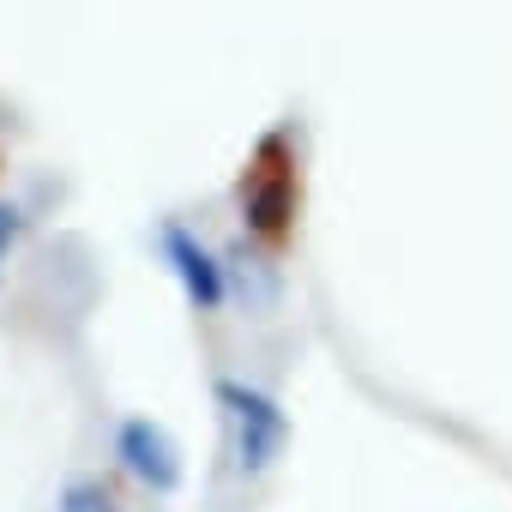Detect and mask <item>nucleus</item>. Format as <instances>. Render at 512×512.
Returning a JSON list of instances; mask_svg holds the SVG:
<instances>
[{
	"mask_svg": "<svg viewBox=\"0 0 512 512\" xmlns=\"http://www.w3.org/2000/svg\"><path fill=\"white\" fill-rule=\"evenodd\" d=\"M235 211H241V229L253 241H266V247H284L296 235V217H302V151H296L290 127L260 133V145L247 151L241 181H235Z\"/></svg>",
	"mask_w": 512,
	"mask_h": 512,
	"instance_id": "1",
	"label": "nucleus"
},
{
	"mask_svg": "<svg viewBox=\"0 0 512 512\" xmlns=\"http://www.w3.org/2000/svg\"><path fill=\"white\" fill-rule=\"evenodd\" d=\"M217 410H223V428H229V458L241 476H266L284 446H290V416L272 392L247 386V380H217Z\"/></svg>",
	"mask_w": 512,
	"mask_h": 512,
	"instance_id": "2",
	"label": "nucleus"
},
{
	"mask_svg": "<svg viewBox=\"0 0 512 512\" xmlns=\"http://www.w3.org/2000/svg\"><path fill=\"white\" fill-rule=\"evenodd\" d=\"M115 464L145 488V494H175L181 476H187V458H181V440L151 422V416H121L115 428Z\"/></svg>",
	"mask_w": 512,
	"mask_h": 512,
	"instance_id": "3",
	"label": "nucleus"
},
{
	"mask_svg": "<svg viewBox=\"0 0 512 512\" xmlns=\"http://www.w3.org/2000/svg\"><path fill=\"white\" fill-rule=\"evenodd\" d=\"M157 247H163V266L175 272V284H181V296H187L193 314H217V308L229 302V272H223V260H217V253H211L181 217H169V223L157 229Z\"/></svg>",
	"mask_w": 512,
	"mask_h": 512,
	"instance_id": "4",
	"label": "nucleus"
},
{
	"mask_svg": "<svg viewBox=\"0 0 512 512\" xmlns=\"http://www.w3.org/2000/svg\"><path fill=\"white\" fill-rule=\"evenodd\" d=\"M55 506H61V512H121V500H115V488H109L103 476H73Z\"/></svg>",
	"mask_w": 512,
	"mask_h": 512,
	"instance_id": "5",
	"label": "nucleus"
},
{
	"mask_svg": "<svg viewBox=\"0 0 512 512\" xmlns=\"http://www.w3.org/2000/svg\"><path fill=\"white\" fill-rule=\"evenodd\" d=\"M25 235V211L13 199H0V278H7V260H13V247Z\"/></svg>",
	"mask_w": 512,
	"mask_h": 512,
	"instance_id": "6",
	"label": "nucleus"
}]
</instances>
